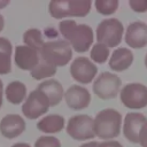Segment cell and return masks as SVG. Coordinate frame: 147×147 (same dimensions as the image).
I'll use <instances>...</instances> for the list:
<instances>
[{
    "mask_svg": "<svg viewBox=\"0 0 147 147\" xmlns=\"http://www.w3.org/2000/svg\"><path fill=\"white\" fill-rule=\"evenodd\" d=\"M98 74V67L85 56L76 57L70 65L71 77L80 84H90Z\"/></svg>",
    "mask_w": 147,
    "mask_h": 147,
    "instance_id": "cell-10",
    "label": "cell"
},
{
    "mask_svg": "<svg viewBox=\"0 0 147 147\" xmlns=\"http://www.w3.org/2000/svg\"><path fill=\"white\" fill-rule=\"evenodd\" d=\"M3 26H5V20H3V16L0 14V32L3 30Z\"/></svg>",
    "mask_w": 147,
    "mask_h": 147,
    "instance_id": "cell-32",
    "label": "cell"
},
{
    "mask_svg": "<svg viewBox=\"0 0 147 147\" xmlns=\"http://www.w3.org/2000/svg\"><path fill=\"white\" fill-rule=\"evenodd\" d=\"M11 52V42L5 37H0V75H7L10 72Z\"/></svg>",
    "mask_w": 147,
    "mask_h": 147,
    "instance_id": "cell-20",
    "label": "cell"
},
{
    "mask_svg": "<svg viewBox=\"0 0 147 147\" xmlns=\"http://www.w3.org/2000/svg\"><path fill=\"white\" fill-rule=\"evenodd\" d=\"M121 86L122 80L116 74L103 71L94 80L93 92L98 98L102 100H109L117 96L121 91Z\"/></svg>",
    "mask_w": 147,
    "mask_h": 147,
    "instance_id": "cell-6",
    "label": "cell"
},
{
    "mask_svg": "<svg viewBox=\"0 0 147 147\" xmlns=\"http://www.w3.org/2000/svg\"><path fill=\"white\" fill-rule=\"evenodd\" d=\"M118 0H96L94 2L95 9L101 15H111L118 8Z\"/></svg>",
    "mask_w": 147,
    "mask_h": 147,
    "instance_id": "cell-24",
    "label": "cell"
},
{
    "mask_svg": "<svg viewBox=\"0 0 147 147\" xmlns=\"http://www.w3.org/2000/svg\"><path fill=\"white\" fill-rule=\"evenodd\" d=\"M37 90L41 91L47 96V99L49 101V107L57 106L64 96L63 87H62L61 83L56 79H46V80L41 82L38 85Z\"/></svg>",
    "mask_w": 147,
    "mask_h": 147,
    "instance_id": "cell-17",
    "label": "cell"
},
{
    "mask_svg": "<svg viewBox=\"0 0 147 147\" xmlns=\"http://www.w3.org/2000/svg\"><path fill=\"white\" fill-rule=\"evenodd\" d=\"M40 59L54 67H63L72 59V48L64 39L47 41L39 52Z\"/></svg>",
    "mask_w": 147,
    "mask_h": 147,
    "instance_id": "cell-4",
    "label": "cell"
},
{
    "mask_svg": "<svg viewBox=\"0 0 147 147\" xmlns=\"http://www.w3.org/2000/svg\"><path fill=\"white\" fill-rule=\"evenodd\" d=\"M37 129L44 133H57L64 129V118L57 114L47 115L37 123Z\"/></svg>",
    "mask_w": 147,
    "mask_h": 147,
    "instance_id": "cell-18",
    "label": "cell"
},
{
    "mask_svg": "<svg viewBox=\"0 0 147 147\" xmlns=\"http://www.w3.org/2000/svg\"><path fill=\"white\" fill-rule=\"evenodd\" d=\"M8 5H9V1H8V0H0V9L5 8V7L8 6Z\"/></svg>",
    "mask_w": 147,
    "mask_h": 147,
    "instance_id": "cell-31",
    "label": "cell"
},
{
    "mask_svg": "<svg viewBox=\"0 0 147 147\" xmlns=\"http://www.w3.org/2000/svg\"><path fill=\"white\" fill-rule=\"evenodd\" d=\"M145 65L147 68V53H146V56H145Z\"/></svg>",
    "mask_w": 147,
    "mask_h": 147,
    "instance_id": "cell-34",
    "label": "cell"
},
{
    "mask_svg": "<svg viewBox=\"0 0 147 147\" xmlns=\"http://www.w3.org/2000/svg\"><path fill=\"white\" fill-rule=\"evenodd\" d=\"M141 147H147V122L142 125L139 132V142Z\"/></svg>",
    "mask_w": 147,
    "mask_h": 147,
    "instance_id": "cell-27",
    "label": "cell"
},
{
    "mask_svg": "<svg viewBox=\"0 0 147 147\" xmlns=\"http://www.w3.org/2000/svg\"><path fill=\"white\" fill-rule=\"evenodd\" d=\"M11 147H31V146L29 144H25V142H16Z\"/></svg>",
    "mask_w": 147,
    "mask_h": 147,
    "instance_id": "cell-30",
    "label": "cell"
},
{
    "mask_svg": "<svg viewBox=\"0 0 147 147\" xmlns=\"http://www.w3.org/2000/svg\"><path fill=\"white\" fill-rule=\"evenodd\" d=\"M67 133L75 140L83 141L95 137L93 130V118L86 114L71 116L67 123Z\"/></svg>",
    "mask_w": 147,
    "mask_h": 147,
    "instance_id": "cell-8",
    "label": "cell"
},
{
    "mask_svg": "<svg viewBox=\"0 0 147 147\" xmlns=\"http://www.w3.org/2000/svg\"><path fill=\"white\" fill-rule=\"evenodd\" d=\"M133 59L134 57L131 49L126 47H118L110 55L108 65L113 71L121 72L131 67V64L133 63Z\"/></svg>",
    "mask_w": 147,
    "mask_h": 147,
    "instance_id": "cell-16",
    "label": "cell"
},
{
    "mask_svg": "<svg viewBox=\"0 0 147 147\" xmlns=\"http://www.w3.org/2000/svg\"><path fill=\"white\" fill-rule=\"evenodd\" d=\"M6 99L13 105H20L25 101L26 98V86L20 80L10 82L5 90Z\"/></svg>",
    "mask_w": 147,
    "mask_h": 147,
    "instance_id": "cell-19",
    "label": "cell"
},
{
    "mask_svg": "<svg viewBox=\"0 0 147 147\" xmlns=\"http://www.w3.org/2000/svg\"><path fill=\"white\" fill-rule=\"evenodd\" d=\"M64 100L70 109L82 110L88 107L91 102V94L87 88L80 85H71L64 92Z\"/></svg>",
    "mask_w": 147,
    "mask_h": 147,
    "instance_id": "cell-11",
    "label": "cell"
},
{
    "mask_svg": "<svg viewBox=\"0 0 147 147\" xmlns=\"http://www.w3.org/2000/svg\"><path fill=\"white\" fill-rule=\"evenodd\" d=\"M122 129V115L113 108L100 110L93 118V130L98 138L111 140L119 136Z\"/></svg>",
    "mask_w": 147,
    "mask_h": 147,
    "instance_id": "cell-2",
    "label": "cell"
},
{
    "mask_svg": "<svg viewBox=\"0 0 147 147\" xmlns=\"http://www.w3.org/2000/svg\"><path fill=\"white\" fill-rule=\"evenodd\" d=\"M2 94H3V84L2 80L0 79V101H2Z\"/></svg>",
    "mask_w": 147,
    "mask_h": 147,
    "instance_id": "cell-33",
    "label": "cell"
},
{
    "mask_svg": "<svg viewBox=\"0 0 147 147\" xmlns=\"http://www.w3.org/2000/svg\"><path fill=\"white\" fill-rule=\"evenodd\" d=\"M23 41H24L25 46H28L32 49H36L37 52H40V49L42 48V46L45 44L41 31L36 28L29 29L23 33Z\"/></svg>",
    "mask_w": 147,
    "mask_h": 147,
    "instance_id": "cell-21",
    "label": "cell"
},
{
    "mask_svg": "<svg viewBox=\"0 0 147 147\" xmlns=\"http://www.w3.org/2000/svg\"><path fill=\"white\" fill-rule=\"evenodd\" d=\"M98 141H90V142H85V144H83L82 146H79V147H96L98 146Z\"/></svg>",
    "mask_w": 147,
    "mask_h": 147,
    "instance_id": "cell-29",
    "label": "cell"
},
{
    "mask_svg": "<svg viewBox=\"0 0 147 147\" xmlns=\"http://www.w3.org/2000/svg\"><path fill=\"white\" fill-rule=\"evenodd\" d=\"M60 33L77 53L87 52L94 40V33L90 25L77 24L72 20H63L59 24Z\"/></svg>",
    "mask_w": 147,
    "mask_h": 147,
    "instance_id": "cell-1",
    "label": "cell"
},
{
    "mask_svg": "<svg viewBox=\"0 0 147 147\" xmlns=\"http://www.w3.org/2000/svg\"><path fill=\"white\" fill-rule=\"evenodd\" d=\"M95 33L99 44H102L108 48L116 47L122 41L124 26L117 18H106L98 24Z\"/></svg>",
    "mask_w": 147,
    "mask_h": 147,
    "instance_id": "cell-5",
    "label": "cell"
},
{
    "mask_svg": "<svg viewBox=\"0 0 147 147\" xmlns=\"http://www.w3.org/2000/svg\"><path fill=\"white\" fill-rule=\"evenodd\" d=\"M121 102L129 109H141L147 106V86L141 83H129L119 91Z\"/></svg>",
    "mask_w": 147,
    "mask_h": 147,
    "instance_id": "cell-7",
    "label": "cell"
},
{
    "mask_svg": "<svg viewBox=\"0 0 147 147\" xmlns=\"http://www.w3.org/2000/svg\"><path fill=\"white\" fill-rule=\"evenodd\" d=\"M124 40L131 48H142L147 46V24L141 21L130 23L126 28Z\"/></svg>",
    "mask_w": 147,
    "mask_h": 147,
    "instance_id": "cell-13",
    "label": "cell"
},
{
    "mask_svg": "<svg viewBox=\"0 0 147 147\" xmlns=\"http://www.w3.org/2000/svg\"><path fill=\"white\" fill-rule=\"evenodd\" d=\"M25 130V121L17 114H8L0 121V133L7 139H14Z\"/></svg>",
    "mask_w": 147,
    "mask_h": 147,
    "instance_id": "cell-15",
    "label": "cell"
},
{
    "mask_svg": "<svg viewBox=\"0 0 147 147\" xmlns=\"http://www.w3.org/2000/svg\"><path fill=\"white\" fill-rule=\"evenodd\" d=\"M129 6L136 13H145L147 11V0H130Z\"/></svg>",
    "mask_w": 147,
    "mask_h": 147,
    "instance_id": "cell-26",
    "label": "cell"
},
{
    "mask_svg": "<svg viewBox=\"0 0 147 147\" xmlns=\"http://www.w3.org/2000/svg\"><path fill=\"white\" fill-rule=\"evenodd\" d=\"M34 147H61V142L53 136H42L36 140Z\"/></svg>",
    "mask_w": 147,
    "mask_h": 147,
    "instance_id": "cell-25",
    "label": "cell"
},
{
    "mask_svg": "<svg viewBox=\"0 0 147 147\" xmlns=\"http://www.w3.org/2000/svg\"><path fill=\"white\" fill-rule=\"evenodd\" d=\"M91 6V0H53L48 3V11L54 18L84 17L88 15Z\"/></svg>",
    "mask_w": 147,
    "mask_h": 147,
    "instance_id": "cell-3",
    "label": "cell"
},
{
    "mask_svg": "<svg viewBox=\"0 0 147 147\" xmlns=\"http://www.w3.org/2000/svg\"><path fill=\"white\" fill-rule=\"evenodd\" d=\"M49 101L47 96L39 90L30 92L24 103L22 105V113L28 119H37L48 111Z\"/></svg>",
    "mask_w": 147,
    "mask_h": 147,
    "instance_id": "cell-9",
    "label": "cell"
},
{
    "mask_svg": "<svg viewBox=\"0 0 147 147\" xmlns=\"http://www.w3.org/2000/svg\"><path fill=\"white\" fill-rule=\"evenodd\" d=\"M14 61L17 68L22 70H33L40 61V54L36 49H32L25 45L16 46Z\"/></svg>",
    "mask_w": 147,
    "mask_h": 147,
    "instance_id": "cell-14",
    "label": "cell"
},
{
    "mask_svg": "<svg viewBox=\"0 0 147 147\" xmlns=\"http://www.w3.org/2000/svg\"><path fill=\"white\" fill-rule=\"evenodd\" d=\"M96 147H123L119 141L116 140H106L102 142H99Z\"/></svg>",
    "mask_w": 147,
    "mask_h": 147,
    "instance_id": "cell-28",
    "label": "cell"
},
{
    "mask_svg": "<svg viewBox=\"0 0 147 147\" xmlns=\"http://www.w3.org/2000/svg\"><path fill=\"white\" fill-rule=\"evenodd\" d=\"M56 67L48 64L47 62L42 61L40 59L39 63L36 65V68L33 70H31V77L36 80H41V79H46L48 77H52L53 75L56 74Z\"/></svg>",
    "mask_w": 147,
    "mask_h": 147,
    "instance_id": "cell-22",
    "label": "cell"
},
{
    "mask_svg": "<svg viewBox=\"0 0 147 147\" xmlns=\"http://www.w3.org/2000/svg\"><path fill=\"white\" fill-rule=\"evenodd\" d=\"M1 106H2V101H0V108H1Z\"/></svg>",
    "mask_w": 147,
    "mask_h": 147,
    "instance_id": "cell-35",
    "label": "cell"
},
{
    "mask_svg": "<svg viewBox=\"0 0 147 147\" xmlns=\"http://www.w3.org/2000/svg\"><path fill=\"white\" fill-rule=\"evenodd\" d=\"M147 122V117L141 113L131 111L125 115L124 125H123V134L124 137L132 144L139 142V132L142 125Z\"/></svg>",
    "mask_w": 147,
    "mask_h": 147,
    "instance_id": "cell-12",
    "label": "cell"
},
{
    "mask_svg": "<svg viewBox=\"0 0 147 147\" xmlns=\"http://www.w3.org/2000/svg\"><path fill=\"white\" fill-rule=\"evenodd\" d=\"M109 54H110V52H109V48L107 46L96 42L95 45L92 46L90 56H91V60L93 62L99 63V64H102V63H105L108 60Z\"/></svg>",
    "mask_w": 147,
    "mask_h": 147,
    "instance_id": "cell-23",
    "label": "cell"
}]
</instances>
